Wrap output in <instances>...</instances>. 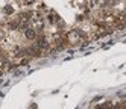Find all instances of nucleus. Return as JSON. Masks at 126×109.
Here are the masks:
<instances>
[{
	"label": "nucleus",
	"instance_id": "obj_1",
	"mask_svg": "<svg viewBox=\"0 0 126 109\" xmlns=\"http://www.w3.org/2000/svg\"><path fill=\"white\" fill-rule=\"evenodd\" d=\"M26 36H28L29 40H33L35 36H37V33L33 32V29H28V30H26Z\"/></svg>",
	"mask_w": 126,
	"mask_h": 109
},
{
	"label": "nucleus",
	"instance_id": "obj_2",
	"mask_svg": "<svg viewBox=\"0 0 126 109\" xmlns=\"http://www.w3.org/2000/svg\"><path fill=\"white\" fill-rule=\"evenodd\" d=\"M3 74V71H2V68H0V76H2Z\"/></svg>",
	"mask_w": 126,
	"mask_h": 109
}]
</instances>
